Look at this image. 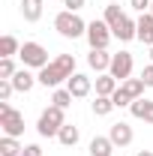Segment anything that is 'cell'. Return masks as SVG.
<instances>
[{
    "label": "cell",
    "instance_id": "11",
    "mask_svg": "<svg viewBox=\"0 0 153 156\" xmlns=\"http://www.w3.org/2000/svg\"><path fill=\"white\" fill-rule=\"evenodd\" d=\"M129 111H132L135 120H144V123H153V99H135L132 105H129Z\"/></svg>",
    "mask_w": 153,
    "mask_h": 156
},
{
    "label": "cell",
    "instance_id": "15",
    "mask_svg": "<svg viewBox=\"0 0 153 156\" xmlns=\"http://www.w3.org/2000/svg\"><path fill=\"white\" fill-rule=\"evenodd\" d=\"M138 42L153 45V12H141V18H138Z\"/></svg>",
    "mask_w": 153,
    "mask_h": 156
},
{
    "label": "cell",
    "instance_id": "8",
    "mask_svg": "<svg viewBox=\"0 0 153 156\" xmlns=\"http://www.w3.org/2000/svg\"><path fill=\"white\" fill-rule=\"evenodd\" d=\"M87 66L93 69L96 75L108 72V69H111V54H108V48H90V54H87Z\"/></svg>",
    "mask_w": 153,
    "mask_h": 156
},
{
    "label": "cell",
    "instance_id": "27",
    "mask_svg": "<svg viewBox=\"0 0 153 156\" xmlns=\"http://www.w3.org/2000/svg\"><path fill=\"white\" fill-rule=\"evenodd\" d=\"M111 99H114V105H117V108H129V105H132V99H129L126 93H123V87H117Z\"/></svg>",
    "mask_w": 153,
    "mask_h": 156
},
{
    "label": "cell",
    "instance_id": "17",
    "mask_svg": "<svg viewBox=\"0 0 153 156\" xmlns=\"http://www.w3.org/2000/svg\"><path fill=\"white\" fill-rule=\"evenodd\" d=\"M78 138H81V132H78V126H72V123H63L57 132V141L63 144V147H75Z\"/></svg>",
    "mask_w": 153,
    "mask_h": 156
},
{
    "label": "cell",
    "instance_id": "13",
    "mask_svg": "<svg viewBox=\"0 0 153 156\" xmlns=\"http://www.w3.org/2000/svg\"><path fill=\"white\" fill-rule=\"evenodd\" d=\"M117 87H120V81H117L111 72H102V75H96V96H114Z\"/></svg>",
    "mask_w": 153,
    "mask_h": 156
},
{
    "label": "cell",
    "instance_id": "22",
    "mask_svg": "<svg viewBox=\"0 0 153 156\" xmlns=\"http://www.w3.org/2000/svg\"><path fill=\"white\" fill-rule=\"evenodd\" d=\"M21 147L18 144V138H12V135H3L0 138V156H21Z\"/></svg>",
    "mask_w": 153,
    "mask_h": 156
},
{
    "label": "cell",
    "instance_id": "23",
    "mask_svg": "<svg viewBox=\"0 0 153 156\" xmlns=\"http://www.w3.org/2000/svg\"><path fill=\"white\" fill-rule=\"evenodd\" d=\"M72 93H69V87H54V93H51V105H57V108H63V111H66V108H69V105H72Z\"/></svg>",
    "mask_w": 153,
    "mask_h": 156
},
{
    "label": "cell",
    "instance_id": "24",
    "mask_svg": "<svg viewBox=\"0 0 153 156\" xmlns=\"http://www.w3.org/2000/svg\"><path fill=\"white\" fill-rule=\"evenodd\" d=\"M117 105H114V99L111 96H96V102H93V114L96 117H105V114H111Z\"/></svg>",
    "mask_w": 153,
    "mask_h": 156
},
{
    "label": "cell",
    "instance_id": "5",
    "mask_svg": "<svg viewBox=\"0 0 153 156\" xmlns=\"http://www.w3.org/2000/svg\"><path fill=\"white\" fill-rule=\"evenodd\" d=\"M0 129H3V135H12V138H18L24 132V114L15 111L9 102H0Z\"/></svg>",
    "mask_w": 153,
    "mask_h": 156
},
{
    "label": "cell",
    "instance_id": "19",
    "mask_svg": "<svg viewBox=\"0 0 153 156\" xmlns=\"http://www.w3.org/2000/svg\"><path fill=\"white\" fill-rule=\"evenodd\" d=\"M42 3L45 0H21V15H24V21H39L42 18Z\"/></svg>",
    "mask_w": 153,
    "mask_h": 156
},
{
    "label": "cell",
    "instance_id": "2",
    "mask_svg": "<svg viewBox=\"0 0 153 156\" xmlns=\"http://www.w3.org/2000/svg\"><path fill=\"white\" fill-rule=\"evenodd\" d=\"M54 30H57L63 39H81V36H87V21L81 18L78 12L63 9V12L54 15Z\"/></svg>",
    "mask_w": 153,
    "mask_h": 156
},
{
    "label": "cell",
    "instance_id": "28",
    "mask_svg": "<svg viewBox=\"0 0 153 156\" xmlns=\"http://www.w3.org/2000/svg\"><path fill=\"white\" fill-rule=\"evenodd\" d=\"M129 6H132L135 12H150L153 0H129Z\"/></svg>",
    "mask_w": 153,
    "mask_h": 156
},
{
    "label": "cell",
    "instance_id": "1",
    "mask_svg": "<svg viewBox=\"0 0 153 156\" xmlns=\"http://www.w3.org/2000/svg\"><path fill=\"white\" fill-rule=\"evenodd\" d=\"M72 75H75V57L72 54H57L45 69L36 72V81L42 87H60L63 81H69Z\"/></svg>",
    "mask_w": 153,
    "mask_h": 156
},
{
    "label": "cell",
    "instance_id": "4",
    "mask_svg": "<svg viewBox=\"0 0 153 156\" xmlns=\"http://www.w3.org/2000/svg\"><path fill=\"white\" fill-rule=\"evenodd\" d=\"M21 63L27 66V69H45L51 60H48V51H45V45H39V42H21V51H18Z\"/></svg>",
    "mask_w": 153,
    "mask_h": 156
},
{
    "label": "cell",
    "instance_id": "33",
    "mask_svg": "<svg viewBox=\"0 0 153 156\" xmlns=\"http://www.w3.org/2000/svg\"><path fill=\"white\" fill-rule=\"evenodd\" d=\"M150 63H153V45H150Z\"/></svg>",
    "mask_w": 153,
    "mask_h": 156
},
{
    "label": "cell",
    "instance_id": "32",
    "mask_svg": "<svg viewBox=\"0 0 153 156\" xmlns=\"http://www.w3.org/2000/svg\"><path fill=\"white\" fill-rule=\"evenodd\" d=\"M138 156H153V150H138Z\"/></svg>",
    "mask_w": 153,
    "mask_h": 156
},
{
    "label": "cell",
    "instance_id": "30",
    "mask_svg": "<svg viewBox=\"0 0 153 156\" xmlns=\"http://www.w3.org/2000/svg\"><path fill=\"white\" fill-rule=\"evenodd\" d=\"M21 156H42V147H39V144H24Z\"/></svg>",
    "mask_w": 153,
    "mask_h": 156
},
{
    "label": "cell",
    "instance_id": "25",
    "mask_svg": "<svg viewBox=\"0 0 153 156\" xmlns=\"http://www.w3.org/2000/svg\"><path fill=\"white\" fill-rule=\"evenodd\" d=\"M15 72H18V69H15L12 57H0V78H12Z\"/></svg>",
    "mask_w": 153,
    "mask_h": 156
},
{
    "label": "cell",
    "instance_id": "9",
    "mask_svg": "<svg viewBox=\"0 0 153 156\" xmlns=\"http://www.w3.org/2000/svg\"><path fill=\"white\" fill-rule=\"evenodd\" d=\"M66 87H69V93L75 99H84V96H90V90H93V81L84 75V72H75V75L66 81Z\"/></svg>",
    "mask_w": 153,
    "mask_h": 156
},
{
    "label": "cell",
    "instance_id": "6",
    "mask_svg": "<svg viewBox=\"0 0 153 156\" xmlns=\"http://www.w3.org/2000/svg\"><path fill=\"white\" fill-rule=\"evenodd\" d=\"M87 45L90 48H108V42L114 39V33H111V27L105 24V21H90L87 24Z\"/></svg>",
    "mask_w": 153,
    "mask_h": 156
},
{
    "label": "cell",
    "instance_id": "14",
    "mask_svg": "<svg viewBox=\"0 0 153 156\" xmlns=\"http://www.w3.org/2000/svg\"><path fill=\"white\" fill-rule=\"evenodd\" d=\"M33 84H36V75L24 66V69H18L15 75H12V87L18 90V93H27V90H33Z\"/></svg>",
    "mask_w": 153,
    "mask_h": 156
},
{
    "label": "cell",
    "instance_id": "31",
    "mask_svg": "<svg viewBox=\"0 0 153 156\" xmlns=\"http://www.w3.org/2000/svg\"><path fill=\"white\" fill-rule=\"evenodd\" d=\"M84 3H87V0H63V6H66L69 12H78V9H84Z\"/></svg>",
    "mask_w": 153,
    "mask_h": 156
},
{
    "label": "cell",
    "instance_id": "26",
    "mask_svg": "<svg viewBox=\"0 0 153 156\" xmlns=\"http://www.w3.org/2000/svg\"><path fill=\"white\" fill-rule=\"evenodd\" d=\"M15 93L12 87V78H0V102H9V96Z\"/></svg>",
    "mask_w": 153,
    "mask_h": 156
},
{
    "label": "cell",
    "instance_id": "16",
    "mask_svg": "<svg viewBox=\"0 0 153 156\" xmlns=\"http://www.w3.org/2000/svg\"><path fill=\"white\" fill-rule=\"evenodd\" d=\"M114 153V141L108 135H96L90 141V156H111Z\"/></svg>",
    "mask_w": 153,
    "mask_h": 156
},
{
    "label": "cell",
    "instance_id": "21",
    "mask_svg": "<svg viewBox=\"0 0 153 156\" xmlns=\"http://www.w3.org/2000/svg\"><path fill=\"white\" fill-rule=\"evenodd\" d=\"M18 51H21V42L12 33H6V36L0 39V57H15Z\"/></svg>",
    "mask_w": 153,
    "mask_h": 156
},
{
    "label": "cell",
    "instance_id": "34",
    "mask_svg": "<svg viewBox=\"0 0 153 156\" xmlns=\"http://www.w3.org/2000/svg\"><path fill=\"white\" fill-rule=\"evenodd\" d=\"M150 12H153V6H150Z\"/></svg>",
    "mask_w": 153,
    "mask_h": 156
},
{
    "label": "cell",
    "instance_id": "20",
    "mask_svg": "<svg viewBox=\"0 0 153 156\" xmlns=\"http://www.w3.org/2000/svg\"><path fill=\"white\" fill-rule=\"evenodd\" d=\"M123 18H126V12L120 9V3H108V6H105V18H102V21L111 27V33H114V27H120Z\"/></svg>",
    "mask_w": 153,
    "mask_h": 156
},
{
    "label": "cell",
    "instance_id": "3",
    "mask_svg": "<svg viewBox=\"0 0 153 156\" xmlns=\"http://www.w3.org/2000/svg\"><path fill=\"white\" fill-rule=\"evenodd\" d=\"M66 123V114H63V108H57V105H48L42 114H39V123H36V132L42 138H57L60 126Z\"/></svg>",
    "mask_w": 153,
    "mask_h": 156
},
{
    "label": "cell",
    "instance_id": "12",
    "mask_svg": "<svg viewBox=\"0 0 153 156\" xmlns=\"http://www.w3.org/2000/svg\"><path fill=\"white\" fill-rule=\"evenodd\" d=\"M114 39H120V42H132V39H138V21L126 15V18L120 21V27H114Z\"/></svg>",
    "mask_w": 153,
    "mask_h": 156
},
{
    "label": "cell",
    "instance_id": "29",
    "mask_svg": "<svg viewBox=\"0 0 153 156\" xmlns=\"http://www.w3.org/2000/svg\"><path fill=\"white\" fill-rule=\"evenodd\" d=\"M141 81H144L147 87H153V63H147V66L141 69Z\"/></svg>",
    "mask_w": 153,
    "mask_h": 156
},
{
    "label": "cell",
    "instance_id": "7",
    "mask_svg": "<svg viewBox=\"0 0 153 156\" xmlns=\"http://www.w3.org/2000/svg\"><path fill=\"white\" fill-rule=\"evenodd\" d=\"M132 66H135V60H132V54L129 51H117V54H111V75L123 84L126 78H132Z\"/></svg>",
    "mask_w": 153,
    "mask_h": 156
},
{
    "label": "cell",
    "instance_id": "10",
    "mask_svg": "<svg viewBox=\"0 0 153 156\" xmlns=\"http://www.w3.org/2000/svg\"><path fill=\"white\" fill-rule=\"evenodd\" d=\"M108 138L114 141V147H129V144H132V138H135V135H132V126L120 120V123H114V126L108 129Z\"/></svg>",
    "mask_w": 153,
    "mask_h": 156
},
{
    "label": "cell",
    "instance_id": "18",
    "mask_svg": "<svg viewBox=\"0 0 153 156\" xmlns=\"http://www.w3.org/2000/svg\"><path fill=\"white\" fill-rule=\"evenodd\" d=\"M120 87H123V93L132 99V102H135V99H141V96H144V90H147V84H144L141 78H126Z\"/></svg>",
    "mask_w": 153,
    "mask_h": 156
}]
</instances>
